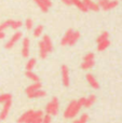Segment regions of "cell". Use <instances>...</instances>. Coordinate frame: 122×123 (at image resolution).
<instances>
[{"label":"cell","instance_id":"1","mask_svg":"<svg viewBox=\"0 0 122 123\" xmlns=\"http://www.w3.org/2000/svg\"><path fill=\"white\" fill-rule=\"evenodd\" d=\"M81 107L78 105L77 100H71L69 103V105L67 106V108L64 111V117L66 119H71V118H75L76 116L79 113Z\"/></svg>","mask_w":122,"mask_h":123},{"label":"cell","instance_id":"2","mask_svg":"<svg viewBox=\"0 0 122 123\" xmlns=\"http://www.w3.org/2000/svg\"><path fill=\"white\" fill-rule=\"evenodd\" d=\"M60 105H58V99L57 97H53L51 99V102L47 105L45 107V111L48 115L50 116H57L58 113V109H60Z\"/></svg>","mask_w":122,"mask_h":123},{"label":"cell","instance_id":"3","mask_svg":"<svg viewBox=\"0 0 122 123\" xmlns=\"http://www.w3.org/2000/svg\"><path fill=\"white\" fill-rule=\"evenodd\" d=\"M94 64H95L94 54H93L92 52H90V53L85 54V56H84L83 62H82V64H81V68L84 70H88V69H90V68H92L93 66H94Z\"/></svg>","mask_w":122,"mask_h":123},{"label":"cell","instance_id":"4","mask_svg":"<svg viewBox=\"0 0 122 123\" xmlns=\"http://www.w3.org/2000/svg\"><path fill=\"white\" fill-rule=\"evenodd\" d=\"M119 2L117 0H98V6L102 8L104 11H109L111 9L116 8Z\"/></svg>","mask_w":122,"mask_h":123},{"label":"cell","instance_id":"5","mask_svg":"<svg viewBox=\"0 0 122 123\" xmlns=\"http://www.w3.org/2000/svg\"><path fill=\"white\" fill-rule=\"evenodd\" d=\"M35 110H28L24 112L17 120V123H30L32 120V116H34Z\"/></svg>","mask_w":122,"mask_h":123},{"label":"cell","instance_id":"6","mask_svg":"<svg viewBox=\"0 0 122 123\" xmlns=\"http://www.w3.org/2000/svg\"><path fill=\"white\" fill-rule=\"evenodd\" d=\"M61 71H62V82L65 86H69V83H70V80H69V71H68V67L66 65H63L62 68H61Z\"/></svg>","mask_w":122,"mask_h":123},{"label":"cell","instance_id":"7","mask_svg":"<svg viewBox=\"0 0 122 123\" xmlns=\"http://www.w3.org/2000/svg\"><path fill=\"white\" fill-rule=\"evenodd\" d=\"M10 109H11V100L3 103V107H2V110L0 112V120H4L8 117L9 112H10Z\"/></svg>","mask_w":122,"mask_h":123},{"label":"cell","instance_id":"8","mask_svg":"<svg viewBox=\"0 0 122 123\" xmlns=\"http://www.w3.org/2000/svg\"><path fill=\"white\" fill-rule=\"evenodd\" d=\"M29 39L24 38L23 39V47H22V55L23 57H28L29 56Z\"/></svg>","mask_w":122,"mask_h":123},{"label":"cell","instance_id":"9","mask_svg":"<svg viewBox=\"0 0 122 123\" xmlns=\"http://www.w3.org/2000/svg\"><path fill=\"white\" fill-rule=\"evenodd\" d=\"M85 79H86V81H88V83L93 87V89L97 90L99 87V84H98V82H97L96 78H95V77L93 76L92 74H86Z\"/></svg>","mask_w":122,"mask_h":123},{"label":"cell","instance_id":"10","mask_svg":"<svg viewBox=\"0 0 122 123\" xmlns=\"http://www.w3.org/2000/svg\"><path fill=\"white\" fill-rule=\"evenodd\" d=\"M83 3L85 4V6L88 8V10H91V11H94V12H97L99 10V6L96 2H93L92 0H82Z\"/></svg>","mask_w":122,"mask_h":123},{"label":"cell","instance_id":"11","mask_svg":"<svg viewBox=\"0 0 122 123\" xmlns=\"http://www.w3.org/2000/svg\"><path fill=\"white\" fill-rule=\"evenodd\" d=\"M39 54H40L41 58H45L48 56V54H49V51H48L47 45L44 44V42H43L42 40L39 42Z\"/></svg>","mask_w":122,"mask_h":123},{"label":"cell","instance_id":"12","mask_svg":"<svg viewBox=\"0 0 122 123\" xmlns=\"http://www.w3.org/2000/svg\"><path fill=\"white\" fill-rule=\"evenodd\" d=\"M43 111L42 110H37L34 112L32 116V120L30 123H42V118H43Z\"/></svg>","mask_w":122,"mask_h":123},{"label":"cell","instance_id":"13","mask_svg":"<svg viewBox=\"0 0 122 123\" xmlns=\"http://www.w3.org/2000/svg\"><path fill=\"white\" fill-rule=\"evenodd\" d=\"M73 30L71 29V28H69L68 30L66 31V34L64 35V37L62 38V40H61V44L62 45H68V42H69V40H70V37H71V35H73Z\"/></svg>","mask_w":122,"mask_h":123},{"label":"cell","instance_id":"14","mask_svg":"<svg viewBox=\"0 0 122 123\" xmlns=\"http://www.w3.org/2000/svg\"><path fill=\"white\" fill-rule=\"evenodd\" d=\"M70 1H71V4L76 6L80 11H82V12H88L89 11L88 8L85 6V4H84L83 1H81V0H70Z\"/></svg>","mask_w":122,"mask_h":123},{"label":"cell","instance_id":"15","mask_svg":"<svg viewBox=\"0 0 122 123\" xmlns=\"http://www.w3.org/2000/svg\"><path fill=\"white\" fill-rule=\"evenodd\" d=\"M45 91H43V90H41V89H39V90H37V91H35V92H32V93H30V94H28V97L29 98H41V97H44L45 96Z\"/></svg>","mask_w":122,"mask_h":123},{"label":"cell","instance_id":"16","mask_svg":"<svg viewBox=\"0 0 122 123\" xmlns=\"http://www.w3.org/2000/svg\"><path fill=\"white\" fill-rule=\"evenodd\" d=\"M39 89H41V83H40V81H39V82H34L31 85L27 86V89L25 90V92H26V94L28 95V94L32 93V92L37 91V90H39Z\"/></svg>","mask_w":122,"mask_h":123},{"label":"cell","instance_id":"17","mask_svg":"<svg viewBox=\"0 0 122 123\" xmlns=\"http://www.w3.org/2000/svg\"><path fill=\"white\" fill-rule=\"evenodd\" d=\"M42 41L44 42V44L47 45V48H48V51H49V53H51L52 51H53V43H52V40H51V38H50L48 35H45L44 37L42 38Z\"/></svg>","mask_w":122,"mask_h":123},{"label":"cell","instance_id":"18","mask_svg":"<svg viewBox=\"0 0 122 123\" xmlns=\"http://www.w3.org/2000/svg\"><path fill=\"white\" fill-rule=\"evenodd\" d=\"M95 100H96L95 95H93L92 94V95L88 96V97L85 98V102H84V106L83 107H85V108H90V107L95 103Z\"/></svg>","mask_w":122,"mask_h":123},{"label":"cell","instance_id":"19","mask_svg":"<svg viewBox=\"0 0 122 123\" xmlns=\"http://www.w3.org/2000/svg\"><path fill=\"white\" fill-rule=\"evenodd\" d=\"M79 38H80V32L73 31V35H71V37H70V40H69V42H68V45H70V47L71 45H75L76 42L79 40Z\"/></svg>","mask_w":122,"mask_h":123},{"label":"cell","instance_id":"20","mask_svg":"<svg viewBox=\"0 0 122 123\" xmlns=\"http://www.w3.org/2000/svg\"><path fill=\"white\" fill-rule=\"evenodd\" d=\"M109 45H110V41H109V39H107V40H105V41H102V42L97 43V50L103 52V51H105Z\"/></svg>","mask_w":122,"mask_h":123},{"label":"cell","instance_id":"21","mask_svg":"<svg viewBox=\"0 0 122 123\" xmlns=\"http://www.w3.org/2000/svg\"><path fill=\"white\" fill-rule=\"evenodd\" d=\"M25 74H26V77H27L29 80L34 81V82H39V81H40V80H39V77L37 76L35 72H32L31 70H27Z\"/></svg>","mask_w":122,"mask_h":123},{"label":"cell","instance_id":"22","mask_svg":"<svg viewBox=\"0 0 122 123\" xmlns=\"http://www.w3.org/2000/svg\"><path fill=\"white\" fill-rule=\"evenodd\" d=\"M22 25H23V23H22L21 21H14V19H11L10 21V27L12 28V29H18L19 27H22Z\"/></svg>","mask_w":122,"mask_h":123},{"label":"cell","instance_id":"23","mask_svg":"<svg viewBox=\"0 0 122 123\" xmlns=\"http://www.w3.org/2000/svg\"><path fill=\"white\" fill-rule=\"evenodd\" d=\"M36 58H30L26 63V70H32V68L36 66Z\"/></svg>","mask_w":122,"mask_h":123},{"label":"cell","instance_id":"24","mask_svg":"<svg viewBox=\"0 0 122 123\" xmlns=\"http://www.w3.org/2000/svg\"><path fill=\"white\" fill-rule=\"evenodd\" d=\"M42 31H43V26L42 25L36 26V28L34 29V36L36 37V38H38V37H40L41 35H42Z\"/></svg>","mask_w":122,"mask_h":123},{"label":"cell","instance_id":"25","mask_svg":"<svg viewBox=\"0 0 122 123\" xmlns=\"http://www.w3.org/2000/svg\"><path fill=\"white\" fill-rule=\"evenodd\" d=\"M34 1L36 2L37 6L41 9V11H42V12H48V11H49V8H48V6L44 4V2H42L41 0H34Z\"/></svg>","mask_w":122,"mask_h":123},{"label":"cell","instance_id":"26","mask_svg":"<svg viewBox=\"0 0 122 123\" xmlns=\"http://www.w3.org/2000/svg\"><path fill=\"white\" fill-rule=\"evenodd\" d=\"M21 38H22V32H21V31H16L12 37H11L10 41H11V42H13V43L15 44V43H16Z\"/></svg>","mask_w":122,"mask_h":123},{"label":"cell","instance_id":"27","mask_svg":"<svg viewBox=\"0 0 122 123\" xmlns=\"http://www.w3.org/2000/svg\"><path fill=\"white\" fill-rule=\"evenodd\" d=\"M108 37H109V34H108L107 31H104V32H102L101 35L98 36V38H97V43H99V42H102V41H105V40H107L108 39Z\"/></svg>","mask_w":122,"mask_h":123},{"label":"cell","instance_id":"28","mask_svg":"<svg viewBox=\"0 0 122 123\" xmlns=\"http://www.w3.org/2000/svg\"><path fill=\"white\" fill-rule=\"evenodd\" d=\"M11 99H12V95L11 94H1L0 95V103H6Z\"/></svg>","mask_w":122,"mask_h":123},{"label":"cell","instance_id":"29","mask_svg":"<svg viewBox=\"0 0 122 123\" xmlns=\"http://www.w3.org/2000/svg\"><path fill=\"white\" fill-rule=\"evenodd\" d=\"M89 120V116L86 115V113H83V115L80 117L79 120H76V121H73V123H86Z\"/></svg>","mask_w":122,"mask_h":123},{"label":"cell","instance_id":"30","mask_svg":"<svg viewBox=\"0 0 122 123\" xmlns=\"http://www.w3.org/2000/svg\"><path fill=\"white\" fill-rule=\"evenodd\" d=\"M25 27L27 30H31L32 27H34V22H32L31 18H27L25 22Z\"/></svg>","mask_w":122,"mask_h":123},{"label":"cell","instance_id":"31","mask_svg":"<svg viewBox=\"0 0 122 123\" xmlns=\"http://www.w3.org/2000/svg\"><path fill=\"white\" fill-rule=\"evenodd\" d=\"M10 21L11 19H6V22H3V23L0 24V31H3L4 29H6V28L10 27Z\"/></svg>","mask_w":122,"mask_h":123},{"label":"cell","instance_id":"32","mask_svg":"<svg viewBox=\"0 0 122 123\" xmlns=\"http://www.w3.org/2000/svg\"><path fill=\"white\" fill-rule=\"evenodd\" d=\"M52 122V116L50 115H44L42 118V123H51Z\"/></svg>","mask_w":122,"mask_h":123},{"label":"cell","instance_id":"33","mask_svg":"<svg viewBox=\"0 0 122 123\" xmlns=\"http://www.w3.org/2000/svg\"><path fill=\"white\" fill-rule=\"evenodd\" d=\"M84 102H85V97H80V98H79V99H78V100H77L78 105H79V106H80V107H81V108H82V107H83V106H84Z\"/></svg>","mask_w":122,"mask_h":123},{"label":"cell","instance_id":"34","mask_svg":"<svg viewBox=\"0 0 122 123\" xmlns=\"http://www.w3.org/2000/svg\"><path fill=\"white\" fill-rule=\"evenodd\" d=\"M42 2H44V4L48 6V8H50V6H52V2H51V0H41Z\"/></svg>","mask_w":122,"mask_h":123},{"label":"cell","instance_id":"35","mask_svg":"<svg viewBox=\"0 0 122 123\" xmlns=\"http://www.w3.org/2000/svg\"><path fill=\"white\" fill-rule=\"evenodd\" d=\"M63 2H64L65 4H67V6H71V1L70 0H62Z\"/></svg>","mask_w":122,"mask_h":123},{"label":"cell","instance_id":"36","mask_svg":"<svg viewBox=\"0 0 122 123\" xmlns=\"http://www.w3.org/2000/svg\"><path fill=\"white\" fill-rule=\"evenodd\" d=\"M3 38H4V32L0 31V39H3Z\"/></svg>","mask_w":122,"mask_h":123}]
</instances>
